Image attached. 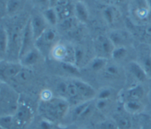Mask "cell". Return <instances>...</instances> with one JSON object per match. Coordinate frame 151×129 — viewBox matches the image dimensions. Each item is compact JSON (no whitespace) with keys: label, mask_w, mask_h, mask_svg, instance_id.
Segmentation results:
<instances>
[{"label":"cell","mask_w":151,"mask_h":129,"mask_svg":"<svg viewBox=\"0 0 151 129\" xmlns=\"http://www.w3.org/2000/svg\"><path fill=\"white\" fill-rule=\"evenodd\" d=\"M13 115H2L1 116V126L3 128H8L11 127Z\"/></svg>","instance_id":"f546056e"},{"label":"cell","mask_w":151,"mask_h":129,"mask_svg":"<svg viewBox=\"0 0 151 129\" xmlns=\"http://www.w3.org/2000/svg\"><path fill=\"white\" fill-rule=\"evenodd\" d=\"M42 101H47L52 98L50 92L48 91H45L42 95Z\"/></svg>","instance_id":"d590c367"},{"label":"cell","mask_w":151,"mask_h":129,"mask_svg":"<svg viewBox=\"0 0 151 129\" xmlns=\"http://www.w3.org/2000/svg\"><path fill=\"white\" fill-rule=\"evenodd\" d=\"M35 41L31 27L30 21L29 19L24 27L18 57L19 58H21L25 54L34 48L32 47L34 45V43H35Z\"/></svg>","instance_id":"277c9868"},{"label":"cell","mask_w":151,"mask_h":129,"mask_svg":"<svg viewBox=\"0 0 151 129\" xmlns=\"http://www.w3.org/2000/svg\"><path fill=\"white\" fill-rule=\"evenodd\" d=\"M74 20L73 18L69 17L63 20V22L61 24V27L63 29L70 30L74 25Z\"/></svg>","instance_id":"4dcf8cb0"},{"label":"cell","mask_w":151,"mask_h":129,"mask_svg":"<svg viewBox=\"0 0 151 129\" xmlns=\"http://www.w3.org/2000/svg\"><path fill=\"white\" fill-rule=\"evenodd\" d=\"M69 107L68 101L63 97H52L42 101L40 105L41 114L49 121H58L67 114Z\"/></svg>","instance_id":"6da1fadb"},{"label":"cell","mask_w":151,"mask_h":129,"mask_svg":"<svg viewBox=\"0 0 151 129\" xmlns=\"http://www.w3.org/2000/svg\"><path fill=\"white\" fill-rule=\"evenodd\" d=\"M111 92L109 89H104L101 90L98 95V98L100 100H108L111 96Z\"/></svg>","instance_id":"d6a6232c"},{"label":"cell","mask_w":151,"mask_h":129,"mask_svg":"<svg viewBox=\"0 0 151 129\" xmlns=\"http://www.w3.org/2000/svg\"><path fill=\"white\" fill-rule=\"evenodd\" d=\"M84 57V51L81 47L74 48V64L78 67Z\"/></svg>","instance_id":"83f0119b"},{"label":"cell","mask_w":151,"mask_h":129,"mask_svg":"<svg viewBox=\"0 0 151 129\" xmlns=\"http://www.w3.org/2000/svg\"><path fill=\"white\" fill-rule=\"evenodd\" d=\"M32 31L35 41L37 40L48 28L47 22L44 16L41 15H34L29 19Z\"/></svg>","instance_id":"52a82bcc"},{"label":"cell","mask_w":151,"mask_h":129,"mask_svg":"<svg viewBox=\"0 0 151 129\" xmlns=\"http://www.w3.org/2000/svg\"><path fill=\"white\" fill-rule=\"evenodd\" d=\"M124 107L125 110L130 114H138L144 109L143 104L138 100L126 99Z\"/></svg>","instance_id":"4fadbf2b"},{"label":"cell","mask_w":151,"mask_h":129,"mask_svg":"<svg viewBox=\"0 0 151 129\" xmlns=\"http://www.w3.org/2000/svg\"><path fill=\"white\" fill-rule=\"evenodd\" d=\"M146 3L147 4V6H148L150 11H151V1H146Z\"/></svg>","instance_id":"74e56055"},{"label":"cell","mask_w":151,"mask_h":129,"mask_svg":"<svg viewBox=\"0 0 151 129\" xmlns=\"http://www.w3.org/2000/svg\"><path fill=\"white\" fill-rule=\"evenodd\" d=\"M66 98L71 102L76 104V105L83 102L76 87L73 81L67 83Z\"/></svg>","instance_id":"7c38bea8"},{"label":"cell","mask_w":151,"mask_h":129,"mask_svg":"<svg viewBox=\"0 0 151 129\" xmlns=\"http://www.w3.org/2000/svg\"><path fill=\"white\" fill-rule=\"evenodd\" d=\"M32 117V112L28 106L24 104H19L18 108L14 114L16 123L19 126L27 124Z\"/></svg>","instance_id":"9c48e42d"},{"label":"cell","mask_w":151,"mask_h":129,"mask_svg":"<svg viewBox=\"0 0 151 129\" xmlns=\"http://www.w3.org/2000/svg\"><path fill=\"white\" fill-rule=\"evenodd\" d=\"M119 67L114 64H110L106 65L105 67V73L106 75L111 77L117 76L119 74Z\"/></svg>","instance_id":"f1b7e54d"},{"label":"cell","mask_w":151,"mask_h":129,"mask_svg":"<svg viewBox=\"0 0 151 129\" xmlns=\"http://www.w3.org/2000/svg\"><path fill=\"white\" fill-rule=\"evenodd\" d=\"M78 129H86V128H78Z\"/></svg>","instance_id":"ab89813d"},{"label":"cell","mask_w":151,"mask_h":129,"mask_svg":"<svg viewBox=\"0 0 151 129\" xmlns=\"http://www.w3.org/2000/svg\"><path fill=\"white\" fill-rule=\"evenodd\" d=\"M61 67L65 72L70 74H73L76 75L80 74L77 66L74 64L67 62H61Z\"/></svg>","instance_id":"d4e9b609"},{"label":"cell","mask_w":151,"mask_h":129,"mask_svg":"<svg viewBox=\"0 0 151 129\" xmlns=\"http://www.w3.org/2000/svg\"><path fill=\"white\" fill-rule=\"evenodd\" d=\"M75 14L78 19L86 22L88 19V12L86 6L81 2H77L74 6Z\"/></svg>","instance_id":"e0dca14e"},{"label":"cell","mask_w":151,"mask_h":129,"mask_svg":"<svg viewBox=\"0 0 151 129\" xmlns=\"http://www.w3.org/2000/svg\"><path fill=\"white\" fill-rule=\"evenodd\" d=\"M107 104V100H100L98 99V101L96 103V107L98 109L102 110L104 108Z\"/></svg>","instance_id":"e575fe53"},{"label":"cell","mask_w":151,"mask_h":129,"mask_svg":"<svg viewBox=\"0 0 151 129\" xmlns=\"http://www.w3.org/2000/svg\"><path fill=\"white\" fill-rule=\"evenodd\" d=\"M96 48L100 54L99 57L106 58V57L111 56L115 47L109 38L100 35L97 38Z\"/></svg>","instance_id":"8992f818"},{"label":"cell","mask_w":151,"mask_h":129,"mask_svg":"<svg viewBox=\"0 0 151 129\" xmlns=\"http://www.w3.org/2000/svg\"><path fill=\"white\" fill-rule=\"evenodd\" d=\"M83 102L91 101L96 95L95 90L89 84L80 80L73 81Z\"/></svg>","instance_id":"ba28073f"},{"label":"cell","mask_w":151,"mask_h":129,"mask_svg":"<svg viewBox=\"0 0 151 129\" xmlns=\"http://www.w3.org/2000/svg\"><path fill=\"white\" fill-rule=\"evenodd\" d=\"M9 46V35L6 30L2 27L0 29V52L2 57L5 54Z\"/></svg>","instance_id":"ac0fdd59"},{"label":"cell","mask_w":151,"mask_h":129,"mask_svg":"<svg viewBox=\"0 0 151 129\" xmlns=\"http://www.w3.org/2000/svg\"><path fill=\"white\" fill-rule=\"evenodd\" d=\"M23 66L21 63L15 62L1 61L0 65V75L1 80H12L21 71Z\"/></svg>","instance_id":"5b68a950"},{"label":"cell","mask_w":151,"mask_h":129,"mask_svg":"<svg viewBox=\"0 0 151 129\" xmlns=\"http://www.w3.org/2000/svg\"><path fill=\"white\" fill-rule=\"evenodd\" d=\"M64 129H74V128H64Z\"/></svg>","instance_id":"f35d334b"},{"label":"cell","mask_w":151,"mask_h":129,"mask_svg":"<svg viewBox=\"0 0 151 129\" xmlns=\"http://www.w3.org/2000/svg\"><path fill=\"white\" fill-rule=\"evenodd\" d=\"M57 33L55 30L47 28L44 33L35 41V45L41 52L47 53L56 41Z\"/></svg>","instance_id":"3957f363"},{"label":"cell","mask_w":151,"mask_h":129,"mask_svg":"<svg viewBox=\"0 0 151 129\" xmlns=\"http://www.w3.org/2000/svg\"><path fill=\"white\" fill-rule=\"evenodd\" d=\"M107 65V59L103 57H97L94 58L91 62V68L95 71L101 70Z\"/></svg>","instance_id":"cb8c5ba5"},{"label":"cell","mask_w":151,"mask_h":129,"mask_svg":"<svg viewBox=\"0 0 151 129\" xmlns=\"http://www.w3.org/2000/svg\"><path fill=\"white\" fill-rule=\"evenodd\" d=\"M51 122L48 120H42L40 124V129H51L52 128V124H51Z\"/></svg>","instance_id":"836d02e7"},{"label":"cell","mask_w":151,"mask_h":129,"mask_svg":"<svg viewBox=\"0 0 151 129\" xmlns=\"http://www.w3.org/2000/svg\"><path fill=\"white\" fill-rule=\"evenodd\" d=\"M129 68L132 74L140 82L145 81L147 78L143 68L138 62H130L129 64Z\"/></svg>","instance_id":"5bb4252c"},{"label":"cell","mask_w":151,"mask_h":129,"mask_svg":"<svg viewBox=\"0 0 151 129\" xmlns=\"http://www.w3.org/2000/svg\"><path fill=\"white\" fill-rule=\"evenodd\" d=\"M91 103V101H85L76 105V107L73 109L72 112V117L73 120L79 119L83 112L87 108V107Z\"/></svg>","instance_id":"603a6c76"},{"label":"cell","mask_w":151,"mask_h":129,"mask_svg":"<svg viewBox=\"0 0 151 129\" xmlns=\"http://www.w3.org/2000/svg\"><path fill=\"white\" fill-rule=\"evenodd\" d=\"M126 54L127 50L124 47H118L114 48L111 57L116 60H119L124 58Z\"/></svg>","instance_id":"4316f807"},{"label":"cell","mask_w":151,"mask_h":129,"mask_svg":"<svg viewBox=\"0 0 151 129\" xmlns=\"http://www.w3.org/2000/svg\"><path fill=\"white\" fill-rule=\"evenodd\" d=\"M145 34L151 37V22L149 23L146 26V28H145Z\"/></svg>","instance_id":"8d00e7d4"},{"label":"cell","mask_w":151,"mask_h":129,"mask_svg":"<svg viewBox=\"0 0 151 129\" xmlns=\"http://www.w3.org/2000/svg\"><path fill=\"white\" fill-rule=\"evenodd\" d=\"M19 59L21 60V64L24 67L34 65L39 59L38 51L37 49L33 48Z\"/></svg>","instance_id":"8fae6325"},{"label":"cell","mask_w":151,"mask_h":129,"mask_svg":"<svg viewBox=\"0 0 151 129\" xmlns=\"http://www.w3.org/2000/svg\"><path fill=\"white\" fill-rule=\"evenodd\" d=\"M43 16L45 19V20L47 21V23L52 25H55L57 23L58 16L55 9L48 8L46 9L44 12Z\"/></svg>","instance_id":"7402d4cb"},{"label":"cell","mask_w":151,"mask_h":129,"mask_svg":"<svg viewBox=\"0 0 151 129\" xmlns=\"http://www.w3.org/2000/svg\"><path fill=\"white\" fill-rule=\"evenodd\" d=\"M32 76V71L29 69L23 67L21 71L12 81L19 84H24L28 82L31 79Z\"/></svg>","instance_id":"d6986e66"},{"label":"cell","mask_w":151,"mask_h":129,"mask_svg":"<svg viewBox=\"0 0 151 129\" xmlns=\"http://www.w3.org/2000/svg\"><path fill=\"white\" fill-rule=\"evenodd\" d=\"M109 38L114 44L118 47H123V45L128 41V34L122 30H116L111 32Z\"/></svg>","instance_id":"30bf717a"},{"label":"cell","mask_w":151,"mask_h":129,"mask_svg":"<svg viewBox=\"0 0 151 129\" xmlns=\"http://www.w3.org/2000/svg\"><path fill=\"white\" fill-rule=\"evenodd\" d=\"M103 15L105 20L109 24H112L115 18V11L110 6H107L103 10Z\"/></svg>","instance_id":"484cf974"},{"label":"cell","mask_w":151,"mask_h":129,"mask_svg":"<svg viewBox=\"0 0 151 129\" xmlns=\"http://www.w3.org/2000/svg\"><path fill=\"white\" fill-rule=\"evenodd\" d=\"M113 121L117 129H131L132 122L130 118L124 114H117L114 116Z\"/></svg>","instance_id":"2e32d148"},{"label":"cell","mask_w":151,"mask_h":129,"mask_svg":"<svg viewBox=\"0 0 151 129\" xmlns=\"http://www.w3.org/2000/svg\"><path fill=\"white\" fill-rule=\"evenodd\" d=\"M141 64L140 65L143 68L147 78H151V51L145 48L140 55Z\"/></svg>","instance_id":"9a60e30c"},{"label":"cell","mask_w":151,"mask_h":129,"mask_svg":"<svg viewBox=\"0 0 151 129\" xmlns=\"http://www.w3.org/2000/svg\"><path fill=\"white\" fill-rule=\"evenodd\" d=\"M67 83L64 82H61L58 84L57 86V90L58 92L62 95V97H67Z\"/></svg>","instance_id":"1f68e13d"},{"label":"cell","mask_w":151,"mask_h":129,"mask_svg":"<svg viewBox=\"0 0 151 129\" xmlns=\"http://www.w3.org/2000/svg\"><path fill=\"white\" fill-rule=\"evenodd\" d=\"M144 95L143 88L140 85H136L134 87L130 88L127 91V99L138 100L143 97Z\"/></svg>","instance_id":"ffe728a7"},{"label":"cell","mask_w":151,"mask_h":129,"mask_svg":"<svg viewBox=\"0 0 151 129\" xmlns=\"http://www.w3.org/2000/svg\"><path fill=\"white\" fill-rule=\"evenodd\" d=\"M19 104V95L6 84L1 85L0 107L2 115H14Z\"/></svg>","instance_id":"7a4b0ae2"},{"label":"cell","mask_w":151,"mask_h":129,"mask_svg":"<svg viewBox=\"0 0 151 129\" xmlns=\"http://www.w3.org/2000/svg\"><path fill=\"white\" fill-rule=\"evenodd\" d=\"M23 2L21 1H8L6 2V14L13 15L17 13L22 7Z\"/></svg>","instance_id":"44dd1931"}]
</instances>
